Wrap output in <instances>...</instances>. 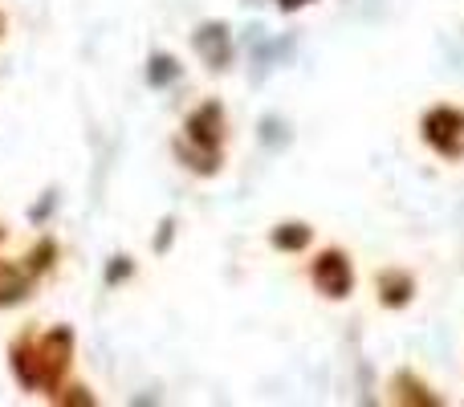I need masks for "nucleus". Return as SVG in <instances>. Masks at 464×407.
I'll return each instance as SVG.
<instances>
[{"instance_id":"nucleus-5","label":"nucleus","mask_w":464,"mask_h":407,"mask_svg":"<svg viewBox=\"0 0 464 407\" xmlns=\"http://www.w3.org/2000/svg\"><path fill=\"white\" fill-rule=\"evenodd\" d=\"M196 49L204 53V62L212 65V70H225L228 57H232V37H228V24H204L200 33H196Z\"/></svg>"},{"instance_id":"nucleus-8","label":"nucleus","mask_w":464,"mask_h":407,"mask_svg":"<svg viewBox=\"0 0 464 407\" xmlns=\"http://www.w3.org/2000/svg\"><path fill=\"white\" fill-rule=\"evenodd\" d=\"M176 73H179V65L171 62V57H155V62H151V82H155V86H163V82H171V78H176Z\"/></svg>"},{"instance_id":"nucleus-1","label":"nucleus","mask_w":464,"mask_h":407,"mask_svg":"<svg viewBox=\"0 0 464 407\" xmlns=\"http://www.w3.org/2000/svg\"><path fill=\"white\" fill-rule=\"evenodd\" d=\"M188 131V143H179V155L184 160H192L196 171H204V176H212V171L220 168V143H225V106L220 102H204L192 111V119L184 122Z\"/></svg>"},{"instance_id":"nucleus-9","label":"nucleus","mask_w":464,"mask_h":407,"mask_svg":"<svg viewBox=\"0 0 464 407\" xmlns=\"http://www.w3.org/2000/svg\"><path fill=\"white\" fill-rule=\"evenodd\" d=\"M281 8H285V13H294V8H302V5H310V0H277Z\"/></svg>"},{"instance_id":"nucleus-2","label":"nucleus","mask_w":464,"mask_h":407,"mask_svg":"<svg viewBox=\"0 0 464 407\" xmlns=\"http://www.w3.org/2000/svg\"><path fill=\"white\" fill-rule=\"evenodd\" d=\"M420 139L432 147V155L449 163H460L464 160V106H452V102H436L432 111H424L420 119Z\"/></svg>"},{"instance_id":"nucleus-7","label":"nucleus","mask_w":464,"mask_h":407,"mask_svg":"<svg viewBox=\"0 0 464 407\" xmlns=\"http://www.w3.org/2000/svg\"><path fill=\"white\" fill-rule=\"evenodd\" d=\"M310 240H314V228L302 220H289V224H277V228H273V248H285V253H302Z\"/></svg>"},{"instance_id":"nucleus-3","label":"nucleus","mask_w":464,"mask_h":407,"mask_svg":"<svg viewBox=\"0 0 464 407\" xmlns=\"http://www.w3.org/2000/svg\"><path fill=\"white\" fill-rule=\"evenodd\" d=\"M310 281L322 297L330 302H343V297L354 294V265L343 248H322L318 257L310 261Z\"/></svg>"},{"instance_id":"nucleus-4","label":"nucleus","mask_w":464,"mask_h":407,"mask_svg":"<svg viewBox=\"0 0 464 407\" xmlns=\"http://www.w3.org/2000/svg\"><path fill=\"white\" fill-rule=\"evenodd\" d=\"M375 289H379V302L387 310H403V305L416 297V277L408 269H383L375 277Z\"/></svg>"},{"instance_id":"nucleus-6","label":"nucleus","mask_w":464,"mask_h":407,"mask_svg":"<svg viewBox=\"0 0 464 407\" xmlns=\"http://www.w3.org/2000/svg\"><path fill=\"white\" fill-rule=\"evenodd\" d=\"M392 400H395V403L436 407V403H440V395H432V387H428L424 379H416L411 371H400V375L392 379Z\"/></svg>"}]
</instances>
